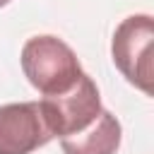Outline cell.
I'll list each match as a JSON object with an SVG mask.
<instances>
[{
  "mask_svg": "<svg viewBox=\"0 0 154 154\" xmlns=\"http://www.w3.org/2000/svg\"><path fill=\"white\" fill-rule=\"evenodd\" d=\"M22 70L24 77L43 96H58L70 91L84 75L75 51L58 36L43 34L31 36L22 46Z\"/></svg>",
  "mask_w": 154,
  "mask_h": 154,
  "instance_id": "1",
  "label": "cell"
},
{
  "mask_svg": "<svg viewBox=\"0 0 154 154\" xmlns=\"http://www.w3.org/2000/svg\"><path fill=\"white\" fill-rule=\"evenodd\" d=\"M7 2H10V0H0V7H5V5H7Z\"/></svg>",
  "mask_w": 154,
  "mask_h": 154,
  "instance_id": "6",
  "label": "cell"
},
{
  "mask_svg": "<svg viewBox=\"0 0 154 154\" xmlns=\"http://www.w3.org/2000/svg\"><path fill=\"white\" fill-rule=\"evenodd\" d=\"M152 46H154V19L149 14L125 17L118 24L111 43V55L116 67L130 84H135L144 94H152V82H154Z\"/></svg>",
  "mask_w": 154,
  "mask_h": 154,
  "instance_id": "2",
  "label": "cell"
},
{
  "mask_svg": "<svg viewBox=\"0 0 154 154\" xmlns=\"http://www.w3.org/2000/svg\"><path fill=\"white\" fill-rule=\"evenodd\" d=\"M120 123L113 113L101 111L99 118L77 135L63 137V154H116L120 147Z\"/></svg>",
  "mask_w": 154,
  "mask_h": 154,
  "instance_id": "5",
  "label": "cell"
},
{
  "mask_svg": "<svg viewBox=\"0 0 154 154\" xmlns=\"http://www.w3.org/2000/svg\"><path fill=\"white\" fill-rule=\"evenodd\" d=\"M38 106H41L46 128L51 130L53 137H60V140L82 132L103 111L99 89L87 72L77 79V84L70 91L58 94V96H43Z\"/></svg>",
  "mask_w": 154,
  "mask_h": 154,
  "instance_id": "3",
  "label": "cell"
},
{
  "mask_svg": "<svg viewBox=\"0 0 154 154\" xmlns=\"http://www.w3.org/2000/svg\"><path fill=\"white\" fill-rule=\"evenodd\" d=\"M51 140L38 101L0 106V154H31Z\"/></svg>",
  "mask_w": 154,
  "mask_h": 154,
  "instance_id": "4",
  "label": "cell"
}]
</instances>
